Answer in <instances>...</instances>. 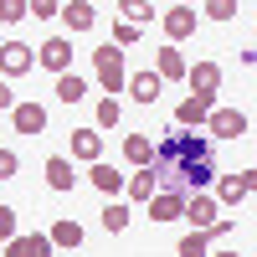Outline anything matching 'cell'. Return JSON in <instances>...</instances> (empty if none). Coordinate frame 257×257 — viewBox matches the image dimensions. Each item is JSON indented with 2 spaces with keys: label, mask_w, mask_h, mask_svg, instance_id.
<instances>
[{
  "label": "cell",
  "mask_w": 257,
  "mask_h": 257,
  "mask_svg": "<svg viewBox=\"0 0 257 257\" xmlns=\"http://www.w3.org/2000/svg\"><path fill=\"white\" fill-rule=\"evenodd\" d=\"M201 6H206L211 21H231V16H237V0H201Z\"/></svg>",
  "instance_id": "cell-26"
},
{
  "label": "cell",
  "mask_w": 257,
  "mask_h": 257,
  "mask_svg": "<svg viewBox=\"0 0 257 257\" xmlns=\"http://www.w3.org/2000/svg\"><path fill=\"white\" fill-rule=\"evenodd\" d=\"M175 252H180V257H206V252H211V237H206V231H185Z\"/></svg>",
  "instance_id": "cell-25"
},
{
  "label": "cell",
  "mask_w": 257,
  "mask_h": 257,
  "mask_svg": "<svg viewBox=\"0 0 257 257\" xmlns=\"http://www.w3.org/2000/svg\"><path fill=\"white\" fill-rule=\"evenodd\" d=\"M16 108V93H11V82H0V113H11Z\"/></svg>",
  "instance_id": "cell-32"
},
{
  "label": "cell",
  "mask_w": 257,
  "mask_h": 257,
  "mask_svg": "<svg viewBox=\"0 0 257 257\" xmlns=\"http://www.w3.org/2000/svg\"><path fill=\"white\" fill-rule=\"evenodd\" d=\"M88 180H93V190H103L108 201H118V196H123V180H128V175H118L113 165H103V160H98V165L88 170Z\"/></svg>",
  "instance_id": "cell-15"
},
{
  "label": "cell",
  "mask_w": 257,
  "mask_h": 257,
  "mask_svg": "<svg viewBox=\"0 0 257 257\" xmlns=\"http://www.w3.org/2000/svg\"><path fill=\"white\" fill-rule=\"evenodd\" d=\"M36 62H41V67H47V72H72V36H47V41H41V47H36Z\"/></svg>",
  "instance_id": "cell-2"
},
{
  "label": "cell",
  "mask_w": 257,
  "mask_h": 257,
  "mask_svg": "<svg viewBox=\"0 0 257 257\" xmlns=\"http://www.w3.org/2000/svg\"><path fill=\"white\" fill-rule=\"evenodd\" d=\"M11 237H21L16 231V206H0V242H11Z\"/></svg>",
  "instance_id": "cell-29"
},
{
  "label": "cell",
  "mask_w": 257,
  "mask_h": 257,
  "mask_svg": "<svg viewBox=\"0 0 257 257\" xmlns=\"http://www.w3.org/2000/svg\"><path fill=\"white\" fill-rule=\"evenodd\" d=\"M62 11V0H26V16H36V21H52Z\"/></svg>",
  "instance_id": "cell-27"
},
{
  "label": "cell",
  "mask_w": 257,
  "mask_h": 257,
  "mask_svg": "<svg viewBox=\"0 0 257 257\" xmlns=\"http://www.w3.org/2000/svg\"><path fill=\"white\" fill-rule=\"evenodd\" d=\"M206 257H242L237 247H221V252H206Z\"/></svg>",
  "instance_id": "cell-33"
},
{
  "label": "cell",
  "mask_w": 257,
  "mask_h": 257,
  "mask_svg": "<svg viewBox=\"0 0 257 257\" xmlns=\"http://www.w3.org/2000/svg\"><path fill=\"white\" fill-rule=\"evenodd\" d=\"M93 77H98V88L103 93H123V82H128V67H123V52L113 47V41H103V47L93 52Z\"/></svg>",
  "instance_id": "cell-1"
},
{
  "label": "cell",
  "mask_w": 257,
  "mask_h": 257,
  "mask_svg": "<svg viewBox=\"0 0 257 257\" xmlns=\"http://www.w3.org/2000/svg\"><path fill=\"white\" fill-rule=\"evenodd\" d=\"M93 118H98V134H103V128H118V118H123V103H118V98H103Z\"/></svg>",
  "instance_id": "cell-24"
},
{
  "label": "cell",
  "mask_w": 257,
  "mask_h": 257,
  "mask_svg": "<svg viewBox=\"0 0 257 257\" xmlns=\"http://www.w3.org/2000/svg\"><path fill=\"white\" fill-rule=\"evenodd\" d=\"M11 123H16V134H47V108H41V103H31V98H16V108H11Z\"/></svg>",
  "instance_id": "cell-4"
},
{
  "label": "cell",
  "mask_w": 257,
  "mask_h": 257,
  "mask_svg": "<svg viewBox=\"0 0 257 257\" xmlns=\"http://www.w3.org/2000/svg\"><path fill=\"white\" fill-rule=\"evenodd\" d=\"M165 36H170V47L185 36H196V11L190 6H175V11H165Z\"/></svg>",
  "instance_id": "cell-14"
},
{
  "label": "cell",
  "mask_w": 257,
  "mask_h": 257,
  "mask_svg": "<svg viewBox=\"0 0 257 257\" xmlns=\"http://www.w3.org/2000/svg\"><path fill=\"white\" fill-rule=\"evenodd\" d=\"M72 155L88 160V165H98L103 160V134H98V128H72Z\"/></svg>",
  "instance_id": "cell-16"
},
{
  "label": "cell",
  "mask_w": 257,
  "mask_h": 257,
  "mask_svg": "<svg viewBox=\"0 0 257 257\" xmlns=\"http://www.w3.org/2000/svg\"><path fill=\"white\" fill-rule=\"evenodd\" d=\"M155 190H160V175H155L149 165H144V170H134V175L123 180V196H128V201H149Z\"/></svg>",
  "instance_id": "cell-17"
},
{
  "label": "cell",
  "mask_w": 257,
  "mask_h": 257,
  "mask_svg": "<svg viewBox=\"0 0 257 257\" xmlns=\"http://www.w3.org/2000/svg\"><path fill=\"white\" fill-rule=\"evenodd\" d=\"M242 134H247V113L242 108H211L206 139H242Z\"/></svg>",
  "instance_id": "cell-3"
},
{
  "label": "cell",
  "mask_w": 257,
  "mask_h": 257,
  "mask_svg": "<svg viewBox=\"0 0 257 257\" xmlns=\"http://www.w3.org/2000/svg\"><path fill=\"white\" fill-rule=\"evenodd\" d=\"M123 160L134 165V170H144L149 160H155V139H149V134H128L123 139Z\"/></svg>",
  "instance_id": "cell-18"
},
{
  "label": "cell",
  "mask_w": 257,
  "mask_h": 257,
  "mask_svg": "<svg viewBox=\"0 0 257 257\" xmlns=\"http://www.w3.org/2000/svg\"><path fill=\"white\" fill-rule=\"evenodd\" d=\"M57 98L67 103V108L82 103V98H88V77H82V72H62V77H57Z\"/></svg>",
  "instance_id": "cell-20"
},
{
  "label": "cell",
  "mask_w": 257,
  "mask_h": 257,
  "mask_svg": "<svg viewBox=\"0 0 257 257\" xmlns=\"http://www.w3.org/2000/svg\"><path fill=\"white\" fill-rule=\"evenodd\" d=\"M139 31H144V26H128V21H118V26H113V47H118V52H123V47H134Z\"/></svg>",
  "instance_id": "cell-28"
},
{
  "label": "cell",
  "mask_w": 257,
  "mask_h": 257,
  "mask_svg": "<svg viewBox=\"0 0 257 257\" xmlns=\"http://www.w3.org/2000/svg\"><path fill=\"white\" fill-rule=\"evenodd\" d=\"M252 185H257V175H252V170H242V175H221L216 206H242V201L252 196Z\"/></svg>",
  "instance_id": "cell-7"
},
{
  "label": "cell",
  "mask_w": 257,
  "mask_h": 257,
  "mask_svg": "<svg viewBox=\"0 0 257 257\" xmlns=\"http://www.w3.org/2000/svg\"><path fill=\"white\" fill-rule=\"evenodd\" d=\"M16 170H21V160L11 155V149H0V180H11V175H16Z\"/></svg>",
  "instance_id": "cell-31"
},
{
  "label": "cell",
  "mask_w": 257,
  "mask_h": 257,
  "mask_svg": "<svg viewBox=\"0 0 257 257\" xmlns=\"http://www.w3.org/2000/svg\"><path fill=\"white\" fill-rule=\"evenodd\" d=\"M180 6H190V11H196V6H201V0H180Z\"/></svg>",
  "instance_id": "cell-34"
},
{
  "label": "cell",
  "mask_w": 257,
  "mask_h": 257,
  "mask_svg": "<svg viewBox=\"0 0 257 257\" xmlns=\"http://www.w3.org/2000/svg\"><path fill=\"white\" fill-rule=\"evenodd\" d=\"M47 237H52V247L77 252V247H82V226H77L72 216H62V221H52V231H47Z\"/></svg>",
  "instance_id": "cell-19"
},
{
  "label": "cell",
  "mask_w": 257,
  "mask_h": 257,
  "mask_svg": "<svg viewBox=\"0 0 257 257\" xmlns=\"http://www.w3.org/2000/svg\"><path fill=\"white\" fill-rule=\"evenodd\" d=\"M185 67H190V62L180 57V47H170V41L155 52V77H160V82H175V77H185Z\"/></svg>",
  "instance_id": "cell-12"
},
{
  "label": "cell",
  "mask_w": 257,
  "mask_h": 257,
  "mask_svg": "<svg viewBox=\"0 0 257 257\" xmlns=\"http://www.w3.org/2000/svg\"><path fill=\"white\" fill-rule=\"evenodd\" d=\"M185 82H190V93L216 98V88H221V67H216V62H196V67H185Z\"/></svg>",
  "instance_id": "cell-9"
},
{
  "label": "cell",
  "mask_w": 257,
  "mask_h": 257,
  "mask_svg": "<svg viewBox=\"0 0 257 257\" xmlns=\"http://www.w3.org/2000/svg\"><path fill=\"white\" fill-rule=\"evenodd\" d=\"M144 206H149V221H180L185 190H155V196H149Z\"/></svg>",
  "instance_id": "cell-8"
},
{
  "label": "cell",
  "mask_w": 257,
  "mask_h": 257,
  "mask_svg": "<svg viewBox=\"0 0 257 257\" xmlns=\"http://www.w3.org/2000/svg\"><path fill=\"white\" fill-rule=\"evenodd\" d=\"M211 108H216V98H201V93H190V98L180 103V108H175V123H180V128H206Z\"/></svg>",
  "instance_id": "cell-6"
},
{
  "label": "cell",
  "mask_w": 257,
  "mask_h": 257,
  "mask_svg": "<svg viewBox=\"0 0 257 257\" xmlns=\"http://www.w3.org/2000/svg\"><path fill=\"white\" fill-rule=\"evenodd\" d=\"M128 221H134V211H128L123 201H108V206H103V231H123Z\"/></svg>",
  "instance_id": "cell-23"
},
{
  "label": "cell",
  "mask_w": 257,
  "mask_h": 257,
  "mask_svg": "<svg viewBox=\"0 0 257 257\" xmlns=\"http://www.w3.org/2000/svg\"><path fill=\"white\" fill-rule=\"evenodd\" d=\"M47 185H52V190H72V185H77V175H72V160L52 155V160H47Z\"/></svg>",
  "instance_id": "cell-21"
},
{
  "label": "cell",
  "mask_w": 257,
  "mask_h": 257,
  "mask_svg": "<svg viewBox=\"0 0 257 257\" xmlns=\"http://www.w3.org/2000/svg\"><path fill=\"white\" fill-rule=\"evenodd\" d=\"M123 93L134 98V103H144V108H149V103H160L165 82L155 77V67H149V72H134V77H128V82H123Z\"/></svg>",
  "instance_id": "cell-10"
},
{
  "label": "cell",
  "mask_w": 257,
  "mask_h": 257,
  "mask_svg": "<svg viewBox=\"0 0 257 257\" xmlns=\"http://www.w3.org/2000/svg\"><path fill=\"white\" fill-rule=\"evenodd\" d=\"M0 41H6V36H0Z\"/></svg>",
  "instance_id": "cell-36"
},
{
  "label": "cell",
  "mask_w": 257,
  "mask_h": 257,
  "mask_svg": "<svg viewBox=\"0 0 257 257\" xmlns=\"http://www.w3.org/2000/svg\"><path fill=\"white\" fill-rule=\"evenodd\" d=\"M6 257H52V237L47 231H31V237H11Z\"/></svg>",
  "instance_id": "cell-13"
},
{
  "label": "cell",
  "mask_w": 257,
  "mask_h": 257,
  "mask_svg": "<svg viewBox=\"0 0 257 257\" xmlns=\"http://www.w3.org/2000/svg\"><path fill=\"white\" fill-rule=\"evenodd\" d=\"M149 6H155V0H149Z\"/></svg>",
  "instance_id": "cell-35"
},
{
  "label": "cell",
  "mask_w": 257,
  "mask_h": 257,
  "mask_svg": "<svg viewBox=\"0 0 257 257\" xmlns=\"http://www.w3.org/2000/svg\"><path fill=\"white\" fill-rule=\"evenodd\" d=\"M0 21H26V0H0Z\"/></svg>",
  "instance_id": "cell-30"
},
{
  "label": "cell",
  "mask_w": 257,
  "mask_h": 257,
  "mask_svg": "<svg viewBox=\"0 0 257 257\" xmlns=\"http://www.w3.org/2000/svg\"><path fill=\"white\" fill-rule=\"evenodd\" d=\"M57 16L67 21V31H72V36H82V31H93V21H98V11H93V0H67V6H62Z\"/></svg>",
  "instance_id": "cell-11"
},
{
  "label": "cell",
  "mask_w": 257,
  "mask_h": 257,
  "mask_svg": "<svg viewBox=\"0 0 257 257\" xmlns=\"http://www.w3.org/2000/svg\"><path fill=\"white\" fill-rule=\"evenodd\" d=\"M118 16L128 26H144V21H155V6H149V0H118Z\"/></svg>",
  "instance_id": "cell-22"
},
{
  "label": "cell",
  "mask_w": 257,
  "mask_h": 257,
  "mask_svg": "<svg viewBox=\"0 0 257 257\" xmlns=\"http://www.w3.org/2000/svg\"><path fill=\"white\" fill-rule=\"evenodd\" d=\"M31 62H36V52L26 47V41H0V72H6V77L31 72Z\"/></svg>",
  "instance_id": "cell-5"
}]
</instances>
